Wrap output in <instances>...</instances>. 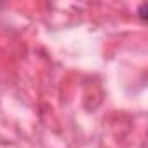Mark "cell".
Instances as JSON below:
<instances>
[{"label": "cell", "instance_id": "obj_1", "mask_svg": "<svg viewBox=\"0 0 148 148\" xmlns=\"http://www.w3.org/2000/svg\"><path fill=\"white\" fill-rule=\"evenodd\" d=\"M146 7H148L146 4H141V7H139V18H141L143 21L146 19Z\"/></svg>", "mask_w": 148, "mask_h": 148}]
</instances>
